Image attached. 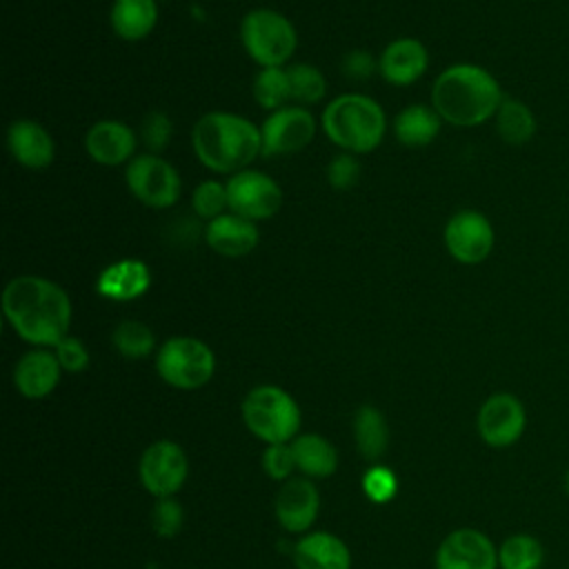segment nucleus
<instances>
[{
    "label": "nucleus",
    "mask_w": 569,
    "mask_h": 569,
    "mask_svg": "<svg viewBox=\"0 0 569 569\" xmlns=\"http://www.w3.org/2000/svg\"><path fill=\"white\" fill-rule=\"evenodd\" d=\"M2 311L13 331L40 347H56L69 336L71 300L67 291L42 276H16L2 293Z\"/></svg>",
    "instance_id": "nucleus-1"
},
{
    "label": "nucleus",
    "mask_w": 569,
    "mask_h": 569,
    "mask_svg": "<svg viewBox=\"0 0 569 569\" xmlns=\"http://www.w3.org/2000/svg\"><path fill=\"white\" fill-rule=\"evenodd\" d=\"M505 100L498 80L482 67L458 62L447 67L431 87V107L456 127H476L496 116Z\"/></svg>",
    "instance_id": "nucleus-2"
},
{
    "label": "nucleus",
    "mask_w": 569,
    "mask_h": 569,
    "mask_svg": "<svg viewBox=\"0 0 569 569\" xmlns=\"http://www.w3.org/2000/svg\"><path fill=\"white\" fill-rule=\"evenodd\" d=\"M198 160L216 173H238L262 153L260 129L231 111H209L200 116L191 131Z\"/></svg>",
    "instance_id": "nucleus-3"
},
{
    "label": "nucleus",
    "mask_w": 569,
    "mask_h": 569,
    "mask_svg": "<svg viewBox=\"0 0 569 569\" xmlns=\"http://www.w3.org/2000/svg\"><path fill=\"white\" fill-rule=\"evenodd\" d=\"M322 129L327 138L347 153L373 151L387 131L382 107L365 93H342L322 111Z\"/></svg>",
    "instance_id": "nucleus-4"
},
{
    "label": "nucleus",
    "mask_w": 569,
    "mask_h": 569,
    "mask_svg": "<svg viewBox=\"0 0 569 569\" xmlns=\"http://www.w3.org/2000/svg\"><path fill=\"white\" fill-rule=\"evenodd\" d=\"M242 420L251 433L269 445L289 442L298 433L300 409L284 389L260 385L244 396Z\"/></svg>",
    "instance_id": "nucleus-5"
},
{
    "label": "nucleus",
    "mask_w": 569,
    "mask_h": 569,
    "mask_svg": "<svg viewBox=\"0 0 569 569\" xmlns=\"http://www.w3.org/2000/svg\"><path fill=\"white\" fill-rule=\"evenodd\" d=\"M240 40L253 62L282 67L296 51L298 33L287 16L276 9H253L240 22Z\"/></svg>",
    "instance_id": "nucleus-6"
},
{
    "label": "nucleus",
    "mask_w": 569,
    "mask_h": 569,
    "mask_svg": "<svg viewBox=\"0 0 569 569\" xmlns=\"http://www.w3.org/2000/svg\"><path fill=\"white\" fill-rule=\"evenodd\" d=\"M160 378L178 389H198L207 385L216 371L211 347L191 336H173L164 340L156 353Z\"/></svg>",
    "instance_id": "nucleus-7"
},
{
    "label": "nucleus",
    "mask_w": 569,
    "mask_h": 569,
    "mask_svg": "<svg viewBox=\"0 0 569 569\" xmlns=\"http://www.w3.org/2000/svg\"><path fill=\"white\" fill-rule=\"evenodd\" d=\"M124 180L133 198L151 209H169L180 198V176L158 153L136 156L127 164Z\"/></svg>",
    "instance_id": "nucleus-8"
},
{
    "label": "nucleus",
    "mask_w": 569,
    "mask_h": 569,
    "mask_svg": "<svg viewBox=\"0 0 569 569\" xmlns=\"http://www.w3.org/2000/svg\"><path fill=\"white\" fill-rule=\"evenodd\" d=\"M227 196L231 213H238L251 222L273 218L282 209L280 184L256 169H242L227 180Z\"/></svg>",
    "instance_id": "nucleus-9"
},
{
    "label": "nucleus",
    "mask_w": 569,
    "mask_h": 569,
    "mask_svg": "<svg viewBox=\"0 0 569 569\" xmlns=\"http://www.w3.org/2000/svg\"><path fill=\"white\" fill-rule=\"evenodd\" d=\"M478 436L493 449L516 445L527 429V409L522 400L509 391L491 393L476 416Z\"/></svg>",
    "instance_id": "nucleus-10"
},
{
    "label": "nucleus",
    "mask_w": 569,
    "mask_h": 569,
    "mask_svg": "<svg viewBox=\"0 0 569 569\" xmlns=\"http://www.w3.org/2000/svg\"><path fill=\"white\" fill-rule=\"evenodd\" d=\"M316 136V120L305 107H282L271 111L260 127L262 156H291L302 151Z\"/></svg>",
    "instance_id": "nucleus-11"
},
{
    "label": "nucleus",
    "mask_w": 569,
    "mask_h": 569,
    "mask_svg": "<svg viewBox=\"0 0 569 569\" xmlns=\"http://www.w3.org/2000/svg\"><path fill=\"white\" fill-rule=\"evenodd\" d=\"M445 247L462 264H480L493 249V227L489 218L473 209L453 213L445 224Z\"/></svg>",
    "instance_id": "nucleus-12"
},
{
    "label": "nucleus",
    "mask_w": 569,
    "mask_h": 569,
    "mask_svg": "<svg viewBox=\"0 0 569 569\" xmlns=\"http://www.w3.org/2000/svg\"><path fill=\"white\" fill-rule=\"evenodd\" d=\"M187 456L173 440H156L140 458V480L156 498L173 496L187 480Z\"/></svg>",
    "instance_id": "nucleus-13"
},
{
    "label": "nucleus",
    "mask_w": 569,
    "mask_h": 569,
    "mask_svg": "<svg viewBox=\"0 0 569 569\" xmlns=\"http://www.w3.org/2000/svg\"><path fill=\"white\" fill-rule=\"evenodd\" d=\"M436 569H500L498 547L480 529H456L440 542Z\"/></svg>",
    "instance_id": "nucleus-14"
},
{
    "label": "nucleus",
    "mask_w": 569,
    "mask_h": 569,
    "mask_svg": "<svg viewBox=\"0 0 569 569\" xmlns=\"http://www.w3.org/2000/svg\"><path fill=\"white\" fill-rule=\"evenodd\" d=\"M427 67L429 53L418 38H398L389 42L378 58L380 76L396 87L413 84L425 76Z\"/></svg>",
    "instance_id": "nucleus-15"
},
{
    "label": "nucleus",
    "mask_w": 569,
    "mask_h": 569,
    "mask_svg": "<svg viewBox=\"0 0 569 569\" xmlns=\"http://www.w3.org/2000/svg\"><path fill=\"white\" fill-rule=\"evenodd\" d=\"M7 147L13 160L27 169H47L56 158V144L51 133L36 120L18 118L9 124Z\"/></svg>",
    "instance_id": "nucleus-16"
},
{
    "label": "nucleus",
    "mask_w": 569,
    "mask_h": 569,
    "mask_svg": "<svg viewBox=\"0 0 569 569\" xmlns=\"http://www.w3.org/2000/svg\"><path fill=\"white\" fill-rule=\"evenodd\" d=\"M318 507H320L318 489L311 480H305V478L287 480L280 487L276 498L278 522L291 533L307 531L318 516Z\"/></svg>",
    "instance_id": "nucleus-17"
},
{
    "label": "nucleus",
    "mask_w": 569,
    "mask_h": 569,
    "mask_svg": "<svg viewBox=\"0 0 569 569\" xmlns=\"http://www.w3.org/2000/svg\"><path fill=\"white\" fill-rule=\"evenodd\" d=\"M138 138L131 127L120 120H100L84 136V149L98 164L118 167L136 153Z\"/></svg>",
    "instance_id": "nucleus-18"
},
{
    "label": "nucleus",
    "mask_w": 569,
    "mask_h": 569,
    "mask_svg": "<svg viewBox=\"0 0 569 569\" xmlns=\"http://www.w3.org/2000/svg\"><path fill=\"white\" fill-rule=\"evenodd\" d=\"M258 240L260 231L256 222L238 213H222L204 227V242L224 258H242L251 253L258 247Z\"/></svg>",
    "instance_id": "nucleus-19"
},
{
    "label": "nucleus",
    "mask_w": 569,
    "mask_h": 569,
    "mask_svg": "<svg viewBox=\"0 0 569 569\" xmlns=\"http://www.w3.org/2000/svg\"><path fill=\"white\" fill-rule=\"evenodd\" d=\"M151 284V271L142 260L122 258L104 267L96 280V291L116 302H129L147 293Z\"/></svg>",
    "instance_id": "nucleus-20"
},
{
    "label": "nucleus",
    "mask_w": 569,
    "mask_h": 569,
    "mask_svg": "<svg viewBox=\"0 0 569 569\" xmlns=\"http://www.w3.org/2000/svg\"><path fill=\"white\" fill-rule=\"evenodd\" d=\"M60 371L62 367L53 351L31 349L18 360L13 369V382L24 398L38 400L49 396L56 389L60 380Z\"/></svg>",
    "instance_id": "nucleus-21"
},
{
    "label": "nucleus",
    "mask_w": 569,
    "mask_h": 569,
    "mask_svg": "<svg viewBox=\"0 0 569 569\" xmlns=\"http://www.w3.org/2000/svg\"><path fill=\"white\" fill-rule=\"evenodd\" d=\"M293 562L298 569H349L351 556L340 538L316 531L296 542Z\"/></svg>",
    "instance_id": "nucleus-22"
},
{
    "label": "nucleus",
    "mask_w": 569,
    "mask_h": 569,
    "mask_svg": "<svg viewBox=\"0 0 569 569\" xmlns=\"http://www.w3.org/2000/svg\"><path fill=\"white\" fill-rule=\"evenodd\" d=\"M109 20L118 38L136 42L153 31L158 22V4L156 0H116Z\"/></svg>",
    "instance_id": "nucleus-23"
},
{
    "label": "nucleus",
    "mask_w": 569,
    "mask_h": 569,
    "mask_svg": "<svg viewBox=\"0 0 569 569\" xmlns=\"http://www.w3.org/2000/svg\"><path fill=\"white\" fill-rule=\"evenodd\" d=\"M442 118L433 107L409 104L393 118V136L405 147H425L440 133Z\"/></svg>",
    "instance_id": "nucleus-24"
},
{
    "label": "nucleus",
    "mask_w": 569,
    "mask_h": 569,
    "mask_svg": "<svg viewBox=\"0 0 569 569\" xmlns=\"http://www.w3.org/2000/svg\"><path fill=\"white\" fill-rule=\"evenodd\" d=\"M291 449H293L296 467L311 478L331 476L338 467V453H336L333 445L318 433L298 436L291 442Z\"/></svg>",
    "instance_id": "nucleus-25"
},
{
    "label": "nucleus",
    "mask_w": 569,
    "mask_h": 569,
    "mask_svg": "<svg viewBox=\"0 0 569 569\" xmlns=\"http://www.w3.org/2000/svg\"><path fill=\"white\" fill-rule=\"evenodd\" d=\"M353 436L360 453L367 460H378L389 445V429L385 416L371 405L360 407L353 418Z\"/></svg>",
    "instance_id": "nucleus-26"
},
{
    "label": "nucleus",
    "mask_w": 569,
    "mask_h": 569,
    "mask_svg": "<svg viewBox=\"0 0 569 569\" xmlns=\"http://www.w3.org/2000/svg\"><path fill=\"white\" fill-rule=\"evenodd\" d=\"M496 131L507 144L518 147L533 138L536 118L525 102L516 98H505L496 111Z\"/></svg>",
    "instance_id": "nucleus-27"
},
{
    "label": "nucleus",
    "mask_w": 569,
    "mask_h": 569,
    "mask_svg": "<svg viewBox=\"0 0 569 569\" xmlns=\"http://www.w3.org/2000/svg\"><path fill=\"white\" fill-rule=\"evenodd\" d=\"M545 547L533 533H511L498 547L500 569H542Z\"/></svg>",
    "instance_id": "nucleus-28"
},
{
    "label": "nucleus",
    "mask_w": 569,
    "mask_h": 569,
    "mask_svg": "<svg viewBox=\"0 0 569 569\" xmlns=\"http://www.w3.org/2000/svg\"><path fill=\"white\" fill-rule=\"evenodd\" d=\"M253 98L262 109H269V111H278L287 107L284 102L291 100L287 69L282 67L260 69L253 80Z\"/></svg>",
    "instance_id": "nucleus-29"
},
{
    "label": "nucleus",
    "mask_w": 569,
    "mask_h": 569,
    "mask_svg": "<svg viewBox=\"0 0 569 569\" xmlns=\"http://www.w3.org/2000/svg\"><path fill=\"white\" fill-rule=\"evenodd\" d=\"M111 340H113V347L120 356L124 358H144L153 351L156 347V336L153 331L140 322V320H124L120 322L113 333H111Z\"/></svg>",
    "instance_id": "nucleus-30"
},
{
    "label": "nucleus",
    "mask_w": 569,
    "mask_h": 569,
    "mask_svg": "<svg viewBox=\"0 0 569 569\" xmlns=\"http://www.w3.org/2000/svg\"><path fill=\"white\" fill-rule=\"evenodd\" d=\"M287 76H289L291 100H298L302 104L318 102L327 91L322 71L309 62H296L287 67Z\"/></svg>",
    "instance_id": "nucleus-31"
},
{
    "label": "nucleus",
    "mask_w": 569,
    "mask_h": 569,
    "mask_svg": "<svg viewBox=\"0 0 569 569\" xmlns=\"http://www.w3.org/2000/svg\"><path fill=\"white\" fill-rule=\"evenodd\" d=\"M191 207L193 211L204 218L207 222L222 216L224 209L229 207V196H227V184L218 180H202L191 196Z\"/></svg>",
    "instance_id": "nucleus-32"
},
{
    "label": "nucleus",
    "mask_w": 569,
    "mask_h": 569,
    "mask_svg": "<svg viewBox=\"0 0 569 569\" xmlns=\"http://www.w3.org/2000/svg\"><path fill=\"white\" fill-rule=\"evenodd\" d=\"M171 133H173V124H171L169 116L162 111L147 113L140 124V136H142L144 147L149 149V153L160 156V151H164L171 140Z\"/></svg>",
    "instance_id": "nucleus-33"
},
{
    "label": "nucleus",
    "mask_w": 569,
    "mask_h": 569,
    "mask_svg": "<svg viewBox=\"0 0 569 569\" xmlns=\"http://www.w3.org/2000/svg\"><path fill=\"white\" fill-rule=\"evenodd\" d=\"M151 525H153V531L162 538L176 536L182 527V507L171 496L158 498L151 511Z\"/></svg>",
    "instance_id": "nucleus-34"
},
{
    "label": "nucleus",
    "mask_w": 569,
    "mask_h": 569,
    "mask_svg": "<svg viewBox=\"0 0 569 569\" xmlns=\"http://www.w3.org/2000/svg\"><path fill=\"white\" fill-rule=\"evenodd\" d=\"M360 164L353 153H338L327 164V180L336 191H347L358 182Z\"/></svg>",
    "instance_id": "nucleus-35"
},
{
    "label": "nucleus",
    "mask_w": 569,
    "mask_h": 569,
    "mask_svg": "<svg viewBox=\"0 0 569 569\" xmlns=\"http://www.w3.org/2000/svg\"><path fill=\"white\" fill-rule=\"evenodd\" d=\"M53 353L60 362V367L69 373H80L87 369L89 365V351L84 347V342L76 336H64L56 347Z\"/></svg>",
    "instance_id": "nucleus-36"
},
{
    "label": "nucleus",
    "mask_w": 569,
    "mask_h": 569,
    "mask_svg": "<svg viewBox=\"0 0 569 569\" xmlns=\"http://www.w3.org/2000/svg\"><path fill=\"white\" fill-rule=\"evenodd\" d=\"M262 467L273 480L289 478V473L296 469V458H293L291 445H287V442L269 445L262 453Z\"/></svg>",
    "instance_id": "nucleus-37"
},
{
    "label": "nucleus",
    "mask_w": 569,
    "mask_h": 569,
    "mask_svg": "<svg viewBox=\"0 0 569 569\" xmlns=\"http://www.w3.org/2000/svg\"><path fill=\"white\" fill-rule=\"evenodd\" d=\"M396 476L387 467H371L362 478V489L369 500L387 502L396 496Z\"/></svg>",
    "instance_id": "nucleus-38"
},
{
    "label": "nucleus",
    "mask_w": 569,
    "mask_h": 569,
    "mask_svg": "<svg viewBox=\"0 0 569 569\" xmlns=\"http://www.w3.org/2000/svg\"><path fill=\"white\" fill-rule=\"evenodd\" d=\"M378 69V60L362 51V49H356V51H349L345 58H342V71L347 78H353V80H367L371 78V73Z\"/></svg>",
    "instance_id": "nucleus-39"
},
{
    "label": "nucleus",
    "mask_w": 569,
    "mask_h": 569,
    "mask_svg": "<svg viewBox=\"0 0 569 569\" xmlns=\"http://www.w3.org/2000/svg\"><path fill=\"white\" fill-rule=\"evenodd\" d=\"M562 487H565V491H567V496H569V467H567V471H565V480H562Z\"/></svg>",
    "instance_id": "nucleus-40"
}]
</instances>
